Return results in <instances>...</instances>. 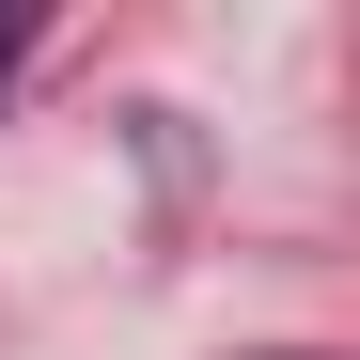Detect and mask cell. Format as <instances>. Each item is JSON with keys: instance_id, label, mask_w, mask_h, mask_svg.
Returning <instances> with one entry per match:
<instances>
[{"instance_id": "cell-1", "label": "cell", "mask_w": 360, "mask_h": 360, "mask_svg": "<svg viewBox=\"0 0 360 360\" xmlns=\"http://www.w3.org/2000/svg\"><path fill=\"white\" fill-rule=\"evenodd\" d=\"M0 79H16V16H0Z\"/></svg>"}]
</instances>
